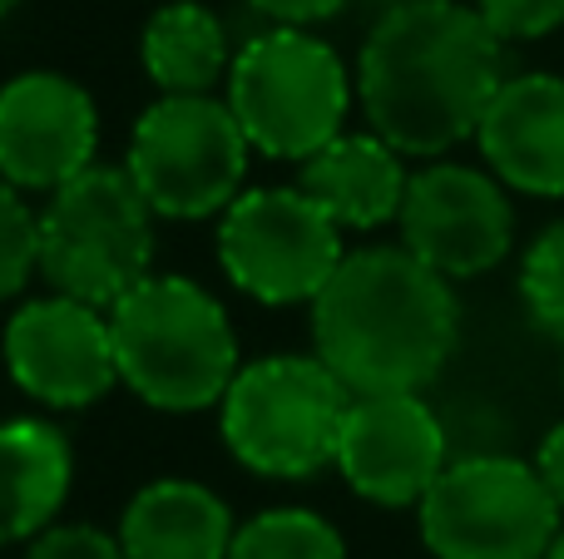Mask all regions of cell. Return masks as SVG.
I'll return each instance as SVG.
<instances>
[{"instance_id":"6da1fadb","label":"cell","mask_w":564,"mask_h":559,"mask_svg":"<svg viewBox=\"0 0 564 559\" xmlns=\"http://www.w3.org/2000/svg\"><path fill=\"white\" fill-rule=\"evenodd\" d=\"M506 79V40L476 6L397 0L361 40L357 105L401 158H441L476 139Z\"/></svg>"},{"instance_id":"d6986e66","label":"cell","mask_w":564,"mask_h":559,"mask_svg":"<svg viewBox=\"0 0 564 559\" xmlns=\"http://www.w3.org/2000/svg\"><path fill=\"white\" fill-rule=\"evenodd\" d=\"M228 559H347V540L327 515L278 505L238 525Z\"/></svg>"},{"instance_id":"8992f818","label":"cell","mask_w":564,"mask_h":559,"mask_svg":"<svg viewBox=\"0 0 564 559\" xmlns=\"http://www.w3.org/2000/svg\"><path fill=\"white\" fill-rule=\"evenodd\" d=\"M40 277L99 313L154 277V208L124 168L95 164L40 208Z\"/></svg>"},{"instance_id":"9c48e42d","label":"cell","mask_w":564,"mask_h":559,"mask_svg":"<svg viewBox=\"0 0 564 559\" xmlns=\"http://www.w3.org/2000/svg\"><path fill=\"white\" fill-rule=\"evenodd\" d=\"M341 257V228L302 188H248L218 218V267L263 307H312Z\"/></svg>"},{"instance_id":"ffe728a7","label":"cell","mask_w":564,"mask_h":559,"mask_svg":"<svg viewBox=\"0 0 564 559\" xmlns=\"http://www.w3.org/2000/svg\"><path fill=\"white\" fill-rule=\"evenodd\" d=\"M520 297L540 332L564 342V223H550L520 263Z\"/></svg>"},{"instance_id":"277c9868","label":"cell","mask_w":564,"mask_h":559,"mask_svg":"<svg viewBox=\"0 0 564 559\" xmlns=\"http://www.w3.org/2000/svg\"><path fill=\"white\" fill-rule=\"evenodd\" d=\"M357 85L341 55L312 30L273 25L243 40L228 65V109L248 134L253 154L307 164L312 154L347 134V109Z\"/></svg>"},{"instance_id":"2e32d148","label":"cell","mask_w":564,"mask_h":559,"mask_svg":"<svg viewBox=\"0 0 564 559\" xmlns=\"http://www.w3.org/2000/svg\"><path fill=\"white\" fill-rule=\"evenodd\" d=\"M75 485V451L55 421H0V550L55 530Z\"/></svg>"},{"instance_id":"4316f807","label":"cell","mask_w":564,"mask_h":559,"mask_svg":"<svg viewBox=\"0 0 564 559\" xmlns=\"http://www.w3.org/2000/svg\"><path fill=\"white\" fill-rule=\"evenodd\" d=\"M20 6V0H0V15H10V10H15Z\"/></svg>"},{"instance_id":"44dd1931","label":"cell","mask_w":564,"mask_h":559,"mask_svg":"<svg viewBox=\"0 0 564 559\" xmlns=\"http://www.w3.org/2000/svg\"><path fill=\"white\" fill-rule=\"evenodd\" d=\"M30 273H40V213L0 178V303L25 293Z\"/></svg>"},{"instance_id":"ac0fdd59","label":"cell","mask_w":564,"mask_h":559,"mask_svg":"<svg viewBox=\"0 0 564 559\" xmlns=\"http://www.w3.org/2000/svg\"><path fill=\"white\" fill-rule=\"evenodd\" d=\"M139 59L164 95H214L224 69L234 65L224 20L198 0H169L154 10L139 40Z\"/></svg>"},{"instance_id":"e0dca14e","label":"cell","mask_w":564,"mask_h":559,"mask_svg":"<svg viewBox=\"0 0 564 559\" xmlns=\"http://www.w3.org/2000/svg\"><path fill=\"white\" fill-rule=\"evenodd\" d=\"M238 520L218 491L184 475L149 481L119 515V545L129 559H228Z\"/></svg>"},{"instance_id":"7a4b0ae2","label":"cell","mask_w":564,"mask_h":559,"mask_svg":"<svg viewBox=\"0 0 564 559\" xmlns=\"http://www.w3.org/2000/svg\"><path fill=\"white\" fill-rule=\"evenodd\" d=\"M460 342V307L406 248H351L312 303V357L351 396L426 392Z\"/></svg>"},{"instance_id":"7c38bea8","label":"cell","mask_w":564,"mask_h":559,"mask_svg":"<svg viewBox=\"0 0 564 559\" xmlns=\"http://www.w3.org/2000/svg\"><path fill=\"white\" fill-rule=\"evenodd\" d=\"M99 109L79 79L25 69L0 85V178L20 194H59L95 168Z\"/></svg>"},{"instance_id":"30bf717a","label":"cell","mask_w":564,"mask_h":559,"mask_svg":"<svg viewBox=\"0 0 564 559\" xmlns=\"http://www.w3.org/2000/svg\"><path fill=\"white\" fill-rule=\"evenodd\" d=\"M397 228L411 257L446 283H466L506 263L516 243V208L490 168L436 158L411 174Z\"/></svg>"},{"instance_id":"5b68a950","label":"cell","mask_w":564,"mask_h":559,"mask_svg":"<svg viewBox=\"0 0 564 559\" xmlns=\"http://www.w3.org/2000/svg\"><path fill=\"white\" fill-rule=\"evenodd\" d=\"M347 406L351 392L317 357L278 352L234 376L218 406V431L243 471L263 481H307L337 465Z\"/></svg>"},{"instance_id":"7402d4cb","label":"cell","mask_w":564,"mask_h":559,"mask_svg":"<svg viewBox=\"0 0 564 559\" xmlns=\"http://www.w3.org/2000/svg\"><path fill=\"white\" fill-rule=\"evenodd\" d=\"M476 10L500 40H545L564 25V0H476Z\"/></svg>"},{"instance_id":"ba28073f","label":"cell","mask_w":564,"mask_h":559,"mask_svg":"<svg viewBox=\"0 0 564 559\" xmlns=\"http://www.w3.org/2000/svg\"><path fill=\"white\" fill-rule=\"evenodd\" d=\"M416 525L436 559H545L564 520L530 461L466 456L426 491Z\"/></svg>"},{"instance_id":"d4e9b609","label":"cell","mask_w":564,"mask_h":559,"mask_svg":"<svg viewBox=\"0 0 564 559\" xmlns=\"http://www.w3.org/2000/svg\"><path fill=\"white\" fill-rule=\"evenodd\" d=\"M535 471H540V481L550 485V495H555L560 511H564V421H560V426H550V436L540 441V451H535Z\"/></svg>"},{"instance_id":"603a6c76","label":"cell","mask_w":564,"mask_h":559,"mask_svg":"<svg viewBox=\"0 0 564 559\" xmlns=\"http://www.w3.org/2000/svg\"><path fill=\"white\" fill-rule=\"evenodd\" d=\"M25 559H129L119 535L99 530V525H55L40 540H30Z\"/></svg>"},{"instance_id":"cb8c5ba5","label":"cell","mask_w":564,"mask_h":559,"mask_svg":"<svg viewBox=\"0 0 564 559\" xmlns=\"http://www.w3.org/2000/svg\"><path fill=\"white\" fill-rule=\"evenodd\" d=\"M248 6L288 30H307V25H317V20H332L347 0H248Z\"/></svg>"},{"instance_id":"3957f363","label":"cell","mask_w":564,"mask_h":559,"mask_svg":"<svg viewBox=\"0 0 564 559\" xmlns=\"http://www.w3.org/2000/svg\"><path fill=\"white\" fill-rule=\"evenodd\" d=\"M119 382L154 412L224 406L238 362V332L208 287L154 273L109 307Z\"/></svg>"},{"instance_id":"5bb4252c","label":"cell","mask_w":564,"mask_h":559,"mask_svg":"<svg viewBox=\"0 0 564 559\" xmlns=\"http://www.w3.org/2000/svg\"><path fill=\"white\" fill-rule=\"evenodd\" d=\"M486 168L530 198H564V75H510L476 129Z\"/></svg>"},{"instance_id":"52a82bcc","label":"cell","mask_w":564,"mask_h":559,"mask_svg":"<svg viewBox=\"0 0 564 559\" xmlns=\"http://www.w3.org/2000/svg\"><path fill=\"white\" fill-rule=\"evenodd\" d=\"M248 134L238 129L228 99L164 95L134 119L124 174L154 208V218H224L243 198Z\"/></svg>"},{"instance_id":"4fadbf2b","label":"cell","mask_w":564,"mask_h":559,"mask_svg":"<svg viewBox=\"0 0 564 559\" xmlns=\"http://www.w3.org/2000/svg\"><path fill=\"white\" fill-rule=\"evenodd\" d=\"M446 426L421 392L351 396L337 441V475L371 505L406 511L446 471Z\"/></svg>"},{"instance_id":"9a60e30c","label":"cell","mask_w":564,"mask_h":559,"mask_svg":"<svg viewBox=\"0 0 564 559\" xmlns=\"http://www.w3.org/2000/svg\"><path fill=\"white\" fill-rule=\"evenodd\" d=\"M406 164L381 134L361 129V134H337L322 154L302 164L297 188L341 228V233H371L381 223L401 218V198H406Z\"/></svg>"},{"instance_id":"8fae6325","label":"cell","mask_w":564,"mask_h":559,"mask_svg":"<svg viewBox=\"0 0 564 559\" xmlns=\"http://www.w3.org/2000/svg\"><path fill=\"white\" fill-rule=\"evenodd\" d=\"M6 372L25 396L55 412H85L119 386L109 313L75 297H30L6 322Z\"/></svg>"},{"instance_id":"484cf974","label":"cell","mask_w":564,"mask_h":559,"mask_svg":"<svg viewBox=\"0 0 564 559\" xmlns=\"http://www.w3.org/2000/svg\"><path fill=\"white\" fill-rule=\"evenodd\" d=\"M545 559H564V525L555 530V540H550V550H545Z\"/></svg>"}]
</instances>
